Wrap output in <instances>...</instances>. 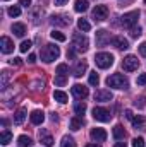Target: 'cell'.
<instances>
[{"label":"cell","instance_id":"1","mask_svg":"<svg viewBox=\"0 0 146 147\" xmlns=\"http://www.w3.org/2000/svg\"><path fill=\"white\" fill-rule=\"evenodd\" d=\"M41 60L45 62V63H50V62H53V60H57L59 58V55H60V48L57 46V45H45L43 46V50H41Z\"/></svg>","mask_w":146,"mask_h":147},{"label":"cell","instance_id":"2","mask_svg":"<svg viewBox=\"0 0 146 147\" xmlns=\"http://www.w3.org/2000/svg\"><path fill=\"white\" fill-rule=\"evenodd\" d=\"M107 86L108 87H113V89H129V80L127 77H124L122 74H113L107 77Z\"/></svg>","mask_w":146,"mask_h":147},{"label":"cell","instance_id":"3","mask_svg":"<svg viewBox=\"0 0 146 147\" xmlns=\"http://www.w3.org/2000/svg\"><path fill=\"white\" fill-rule=\"evenodd\" d=\"M95 63L98 69H108L113 65V55L110 53H98L95 57Z\"/></svg>","mask_w":146,"mask_h":147},{"label":"cell","instance_id":"4","mask_svg":"<svg viewBox=\"0 0 146 147\" xmlns=\"http://www.w3.org/2000/svg\"><path fill=\"white\" fill-rule=\"evenodd\" d=\"M72 48L77 50V51H88V48H89L88 38L83 36V34H79V33H76L72 36Z\"/></svg>","mask_w":146,"mask_h":147},{"label":"cell","instance_id":"5","mask_svg":"<svg viewBox=\"0 0 146 147\" xmlns=\"http://www.w3.org/2000/svg\"><path fill=\"white\" fill-rule=\"evenodd\" d=\"M138 19H139V10H132V12H127L120 17V22L124 28H134L138 24Z\"/></svg>","mask_w":146,"mask_h":147},{"label":"cell","instance_id":"6","mask_svg":"<svg viewBox=\"0 0 146 147\" xmlns=\"http://www.w3.org/2000/svg\"><path fill=\"white\" fill-rule=\"evenodd\" d=\"M93 118H95L96 121L107 123V121H110L112 115H110V111L107 110V108H102V106H95V108H93Z\"/></svg>","mask_w":146,"mask_h":147},{"label":"cell","instance_id":"7","mask_svg":"<svg viewBox=\"0 0 146 147\" xmlns=\"http://www.w3.org/2000/svg\"><path fill=\"white\" fill-rule=\"evenodd\" d=\"M122 67H124L126 72H134V70H138V67H139V60H138V57H134V55H127V57L124 58V62H122Z\"/></svg>","mask_w":146,"mask_h":147},{"label":"cell","instance_id":"8","mask_svg":"<svg viewBox=\"0 0 146 147\" xmlns=\"http://www.w3.org/2000/svg\"><path fill=\"white\" fill-rule=\"evenodd\" d=\"M108 17V7L107 5H96L95 9H93V19L96 21V22H102V21H105Z\"/></svg>","mask_w":146,"mask_h":147},{"label":"cell","instance_id":"9","mask_svg":"<svg viewBox=\"0 0 146 147\" xmlns=\"http://www.w3.org/2000/svg\"><path fill=\"white\" fill-rule=\"evenodd\" d=\"M112 99H113V94L107 89H98L95 92V101H98V103H108Z\"/></svg>","mask_w":146,"mask_h":147},{"label":"cell","instance_id":"10","mask_svg":"<svg viewBox=\"0 0 146 147\" xmlns=\"http://www.w3.org/2000/svg\"><path fill=\"white\" fill-rule=\"evenodd\" d=\"M0 50H2V53H12L14 51V41L10 39V38L7 36H2L0 38Z\"/></svg>","mask_w":146,"mask_h":147},{"label":"cell","instance_id":"11","mask_svg":"<svg viewBox=\"0 0 146 147\" xmlns=\"http://www.w3.org/2000/svg\"><path fill=\"white\" fill-rule=\"evenodd\" d=\"M110 41V33L108 31H105V29H100V31H96V45L98 46H107Z\"/></svg>","mask_w":146,"mask_h":147},{"label":"cell","instance_id":"12","mask_svg":"<svg viewBox=\"0 0 146 147\" xmlns=\"http://www.w3.org/2000/svg\"><path fill=\"white\" fill-rule=\"evenodd\" d=\"M72 94H74V98H77V99H84V98H88L89 91H88V87H84V86H81V84H74L72 86Z\"/></svg>","mask_w":146,"mask_h":147},{"label":"cell","instance_id":"13","mask_svg":"<svg viewBox=\"0 0 146 147\" xmlns=\"http://www.w3.org/2000/svg\"><path fill=\"white\" fill-rule=\"evenodd\" d=\"M50 22L53 26H69L71 24V17L69 16H52Z\"/></svg>","mask_w":146,"mask_h":147},{"label":"cell","instance_id":"14","mask_svg":"<svg viewBox=\"0 0 146 147\" xmlns=\"http://www.w3.org/2000/svg\"><path fill=\"white\" fill-rule=\"evenodd\" d=\"M112 45H113L117 50H127V48H129V41H127L124 36L112 38Z\"/></svg>","mask_w":146,"mask_h":147},{"label":"cell","instance_id":"15","mask_svg":"<svg viewBox=\"0 0 146 147\" xmlns=\"http://www.w3.org/2000/svg\"><path fill=\"white\" fill-rule=\"evenodd\" d=\"M89 135L95 142H105V139H107V132L103 128H93Z\"/></svg>","mask_w":146,"mask_h":147},{"label":"cell","instance_id":"16","mask_svg":"<svg viewBox=\"0 0 146 147\" xmlns=\"http://www.w3.org/2000/svg\"><path fill=\"white\" fill-rule=\"evenodd\" d=\"M29 120H31L33 125H41V123L45 121V113L40 111V110H35L31 115H29Z\"/></svg>","mask_w":146,"mask_h":147},{"label":"cell","instance_id":"17","mask_svg":"<svg viewBox=\"0 0 146 147\" xmlns=\"http://www.w3.org/2000/svg\"><path fill=\"white\" fill-rule=\"evenodd\" d=\"M86 70H88V63H86V62H83V60H79V62L76 63V67H74L72 74H74V77H81Z\"/></svg>","mask_w":146,"mask_h":147},{"label":"cell","instance_id":"18","mask_svg":"<svg viewBox=\"0 0 146 147\" xmlns=\"http://www.w3.org/2000/svg\"><path fill=\"white\" fill-rule=\"evenodd\" d=\"M131 123H132V127H134L136 130H138V128H139V130H143V128H145V125H146V121H145V116H143V115H138V116H132V118H131Z\"/></svg>","mask_w":146,"mask_h":147},{"label":"cell","instance_id":"19","mask_svg":"<svg viewBox=\"0 0 146 147\" xmlns=\"http://www.w3.org/2000/svg\"><path fill=\"white\" fill-rule=\"evenodd\" d=\"M12 33H14L17 38H23L24 34H26V26L21 24V22H16V24H12Z\"/></svg>","mask_w":146,"mask_h":147},{"label":"cell","instance_id":"20","mask_svg":"<svg viewBox=\"0 0 146 147\" xmlns=\"http://www.w3.org/2000/svg\"><path fill=\"white\" fill-rule=\"evenodd\" d=\"M26 120V110L24 108H19L14 115V123L16 125H23V121Z\"/></svg>","mask_w":146,"mask_h":147},{"label":"cell","instance_id":"21","mask_svg":"<svg viewBox=\"0 0 146 147\" xmlns=\"http://www.w3.org/2000/svg\"><path fill=\"white\" fill-rule=\"evenodd\" d=\"M83 125H84V120H83L81 116H74L72 120H71V130H74V132L81 130Z\"/></svg>","mask_w":146,"mask_h":147},{"label":"cell","instance_id":"22","mask_svg":"<svg viewBox=\"0 0 146 147\" xmlns=\"http://www.w3.org/2000/svg\"><path fill=\"white\" fill-rule=\"evenodd\" d=\"M40 142H41L45 147H52L53 146V139H52V135H48V134H45V132H40Z\"/></svg>","mask_w":146,"mask_h":147},{"label":"cell","instance_id":"23","mask_svg":"<svg viewBox=\"0 0 146 147\" xmlns=\"http://www.w3.org/2000/svg\"><path fill=\"white\" fill-rule=\"evenodd\" d=\"M113 137H115V140L126 139V130H124L122 125H115V127H113Z\"/></svg>","mask_w":146,"mask_h":147},{"label":"cell","instance_id":"24","mask_svg":"<svg viewBox=\"0 0 146 147\" xmlns=\"http://www.w3.org/2000/svg\"><path fill=\"white\" fill-rule=\"evenodd\" d=\"M74 10L76 12H86L88 10V0H76V3H74Z\"/></svg>","mask_w":146,"mask_h":147},{"label":"cell","instance_id":"25","mask_svg":"<svg viewBox=\"0 0 146 147\" xmlns=\"http://www.w3.org/2000/svg\"><path fill=\"white\" fill-rule=\"evenodd\" d=\"M53 99L64 105V103H67V99H69V98H67V94H65L64 91H53Z\"/></svg>","mask_w":146,"mask_h":147},{"label":"cell","instance_id":"26","mask_svg":"<svg viewBox=\"0 0 146 147\" xmlns=\"http://www.w3.org/2000/svg\"><path fill=\"white\" fill-rule=\"evenodd\" d=\"M10 140H12V134L9 130H3L0 134V144L2 146H7V144H10Z\"/></svg>","mask_w":146,"mask_h":147},{"label":"cell","instance_id":"27","mask_svg":"<svg viewBox=\"0 0 146 147\" xmlns=\"http://www.w3.org/2000/svg\"><path fill=\"white\" fill-rule=\"evenodd\" d=\"M17 144H19V147H31L33 146V140H31V137H28V135H21V137L17 139Z\"/></svg>","mask_w":146,"mask_h":147},{"label":"cell","instance_id":"28","mask_svg":"<svg viewBox=\"0 0 146 147\" xmlns=\"http://www.w3.org/2000/svg\"><path fill=\"white\" fill-rule=\"evenodd\" d=\"M0 87L2 89H5L7 87V82H9V79H10V72L9 70H2V74H0Z\"/></svg>","mask_w":146,"mask_h":147},{"label":"cell","instance_id":"29","mask_svg":"<svg viewBox=\"0 0 146 147\" xmlns=\"http://www.w3.org/2000/svg\"><path fill=\"white\" fill-rule=\"evenodd\" d=\"M60 146H62V147H76L77 144L74 142L72 137H69V135H64V137H62V142H60Z\"/></svg>","mask_w":146,"mask_h":147},{"label":"cell","instance_id":"30","mask_svg":"<svg viewBox=\"0 0 146 147\" xmlns=\"http://www.w3.org/2000/svg\"><path fill=\"white\" fill-rule=\"evenodd\" d=\"M74 111H76V115H77V116L84 115V111H86V105H84L83 101H77V103L74 105Z\"/></svg>","mask_w":146,"mask_h":147},{"label":"cell","instance_id":"31","mask_svg":"<svg viewBox=\"0 0 146 147\" xmlns=\"http://www.w3.org/2000/svg\"><path fill=\"white\" fill-rule=\"evenodd\" d=\"M7 14H9L10 17H17V16H21V7H19V5H12V7H9Z\"/></svg>","mask_w":146,"mask_h":147},{"label":"cell","instance_id":"32","mask_svg":"<svg viewBox=\"0 0 146 147\" xmlns=\"http://www.w3.org/2000/svg\"><path fill=\"white\" fill-rule=\"evenodd\" d=\"M77 28H79L81 31H89V29H91V24H89L86 19H79V21H77Z\"/></svg>","mask_w":146,"mask_h":147},{"label":"cell","instance_id":"33","mask_svg":"<svg viewBox=\"0 0 146 147\" xmlns=\"http://www.w3.org/2000/svg\"><path fill=\"white\" fill-rule=\"evenodd\" d=\"M50 36H52V39H55V41H65V39H67L64 33H60V31H55V29L50 33Z\"/></svg>","mask_w":146,"mask_h":147},{"label":"cell","instance_id":"34","mask_svg":"<svg viewBox=\"0 0 146 147\" xmlns=\"http://www.w3.org/2000/svg\"><path fill=\"white\" fill-rule=\"evenodd\" d=\"M134 106L139 108V110H143V108L146 106V96H139V98H136V99H134Z\"/></svg>","mask_w":146,"mask_h":147},{"label":"cell","instance_id":"35","mask_svg":"<svg viewBox=\"0 0 146 147\" xmlns=\"http://www.w3.org/2000/svg\"><path fill=\"white\" fill-rule=\"evenodd\" d=\"M57 74H59V75H67V74H69V65H67V63L57 65Z\"/></svg>","mask_w":146,"mask_h":147},{"label":"cell","instance_id":"36","mask_svg":"<svg viewBox=\"0 0 146 147\" xmlns=\"http://www.w3.org/2000/svg\"><path fill=\"white\" fill-rule=\"evenodd\" d=\"M89 84H91V86H98V84H100V77H98L96 72L89 74Z\"/></svg>","mask_w":146,"mask_h":147},{"label":"cell","instance_id":"37","mask_svg":"<svg viewBox=\"0 0 146 147\" xmlns=\"http://www.w3.org/2000/svg\"><path fill=\"white\" fill-rule=\"evenodd\" d=\"M31 45H33V43H31L29 39H28V41H23V43H21V46H19L21 53H26V51H28V50L31 48Z\"/></svg>","mask_w":146,"mask_h":147},{"label":"cell","instance_id":"38","mask_svg":"<svg viewBox=\"0 0 146 147\" xmlns=\"http://www.w3.org/2000/svg\"><path fill=\"white\" fill-rule=\"evenodd\" d=\"M65 82H67V77L65 75H57L55 77V86H65Z\"/></svg>","mask_w":146,"mask_h":147},{"label":"cell","instance_id":"39","mask_svg":"<svg viewBox=\"0 0 146 147\" xmlns=\"http://www.w3.org/2000/svg\"><path fill=\"white\" fill-rule=\"evenodd\" d=\"M141 28L139 26H134V28H131V38H139L141 36Z\"/></svg>","mask_w":146,"mask_h":147},{"label":"cell","instance_id":"40","mask_svg":"<svg viewBox=\"0 0 146 147\" xmlns=\"http://www.w3.org/2000/svg\"><path fill=\"white\" fill-rule=\"evenodd\" d=\"M132 147H145V139H143V137L132 139Z\"/></svg>","mask_w":146,"mask_h":147},{"label":"cell","instance_id":"41","mask_svg":"<svg viewBox=\"0 0 146 147\" xmlns=\"http://www.w3.org/2000/svg\"><path fill=\"white\" fill-rule=\"evenodd\" d=\"M136 84H138V86H146V74H139V75H138Z\"/></svg>","mask_w":146,"mask_h":147},{"label":"cell","instance_id":"42","mask_svg":"<svg viewBox=\"0 0 146 147\" xmlns=\"http://www.w3.org/2000/svg\"><path fill=\"white\" fill-rule=\"evenodd\" d=\"M21 63H23V62H21V58H17V57H16V58H12V60H10V65H16V67H19V65H21Z\"/></svg>","mask_w":146,"mask_h":147},{"label":"cell","instance_id":"43","mask_svg":"<svg viewBox=\"0 0 146 147\" xmlns=\"http://www.w3.org/2000/svg\"><path fill=\"white\" fill-rule=\"evenodd\" d=\"M74 55H76V50H74L72 46H71V48L67 50V58H71V60H72V58H74Z\"/></svg>","mask_w":146,"mask_h":147},{"label":"cell","instance_id":"44","mask_svg":"<svg viewBox=\"0 0 146 147\" xmlns=\"http://www.w3.org/2000/svg\"><path fill=\"white\" fill-rule=\"evenodd\" d=\"M31 2H33V0H19V5H23V7H29Z\"/></svg>","mask_w":146,"mask_h":147},{"label":"cell","instance_id":"45","mask_svg":"<svg viewBox=\"0 0 146 147\" xmlns=\"http://www.w3.org/2000/svg\"><path fill=\"white\" fill-rule=\"evenodd\" d=\"M139 51H141V55H143V57H146V41L139 46Z\"/></svg>","mask_w":146,"mask_h":147},{"label":"cell","instance_id":"46","mask_svg":"<svg viewBox=\"0 0 146 147\" xmlns=\"http://www.w3.org/2000/svg\"><path fill=\"white\" fill-rule=\"evenodd\" d=\"M28 62H29V63H35V62H36V55H35V53H31V55L28 57Z\"/></svg>","mask_w":146,"mask_h":147},{"label":"cell","instance_id":"47","mask_svg":"<svg viewBox=\"0 0 146 147\" xmlns=\"http://www.w3.org/2000/svg\"><path fill=\"white\" fill-rule=\"evenodd\" d=\"M132 116H134V115H132V111H131V110H126V118H127V120H131Z\"/></svg>","mask_w":146,"mask_h":147},{"label":"cell","instance_id":"48","mask_svg":"<svg viewBox=\"0 0 146 147\" xmlns=\"http://www.w3.org/2000/svg\"><path fill=\"white\" fill-rule=\"evenodd\" d=\"M69 0H55V5H64V3H67Z\"/></svg>","mask_w":146,"mask_h":147},{"label":"cell","instance_id":"49","mask_svg":"<svg viewBox=\"0 0 146 147\" xmlns=\"http://www.w3.org/2000/svg\"><path fill=\"white\" fill-rule=\"evenodd\" d=\"M84 147H102L100 144H86Z\"/></svg>","mask_w":146,"mask_h":147},{"label":"cell","instance_id":"50","mask_svg":"<svg viewBox=\"0 0 146 147\" xmlns=\"http://www.w3.org/2000/svg\"><path fill=\"white\" fill-rule=\"evenodd\" d=\"M115 147H127V146H126L124 142H117V144H115Z\"/></svg>","mask_w":146,"mask_h":147},{"label":"cell","instance_id":"51","mask_svg":"<svg viewBox=\"0 0 146 147\" xmlns=\"http://www.w3.org/2000/svg\"><path fill=\"white\" fill-rule=\"evenodd\" d=\"M52 120H53V121H59V116H57V115L53 113V115H52Z\"/></svg>","mask_w":146,"mask_h":147},{"label":"cell","instance_id":"52","mask_svg":"<svg viewBox=\"0 0 146 147\" xmlns=\"http://www.w3.org/2000/svg\"><path fill=\"white\" fill-rule=\"evenodd\" d=\"M3 2H7V0H3Z\"/></svg>","mask_w":146,"mask_h":147},{"label":"cell","instance_id":"53","mask_svg":"<svg viewBox=\"0 0 146 147\" xmlns=\"http://www.w3.org/2000/svg\"><path fill=\"white\" fill-rule=\"evenodd\" d=\"M145 3H146V0H145Z\"/></svg>","mask_w":146,"mask_h":147}]
</instances>
